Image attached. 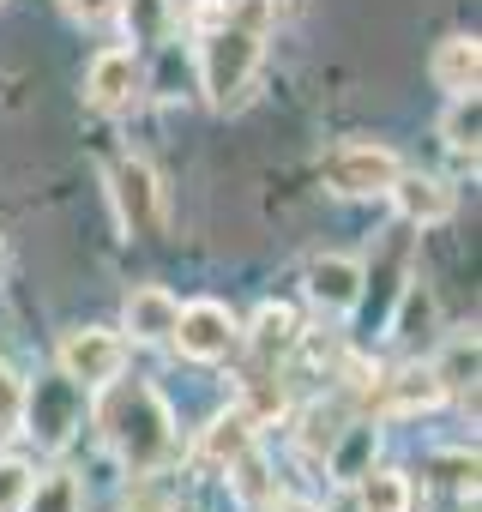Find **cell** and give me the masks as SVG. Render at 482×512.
<instances>
[{
	"instance_id": "cell-17",
	"label": "cell",
	"mask_w": 482,
	"mask_h": 512,
	"mask_svg": "<svg viewBox=\"0 0 482 512\" xmlns=\"http://www.w3.org/2000/svg\"><path fill=\"white\" fill-rule=\"evenodd\" d=\"M79 506H85V494H79V476H67V470L31 476V488L19 500V512H79Z\"/></svg>"
},
{
	"instance_id": "cell-3",
	"label": "cell",
	"mask_w": 482,
	"mask_h": 512,
	"mask_svg": "<svg viewBox=\"0 0 482 512\" xmlns=\"http://www.w3.org/2000/svg\"><path fill=\"white\" fill-rule=\"evenodd\" d=\"M320 175H326V187H332L338 199H380V193L404 175V157H398L392 145L356 139V145H338Z\"/></svg>"
},
{
	"instance_id": "cell-16",
	"label": "cell",
	"mask_w": 482,
	"mask_h": 512,
	"mask_svg": "<svg viewBox=\"0 0 482 512\" xmlns=\"http://www.w3.org/2000/svg\"><path fill=\"white\" fill-rule=\"evenodd\" d=\"M356 500H362V512H410L416 506V488H410V476L404 470H362L356 476Z\"/></svg>"
},
{
	"instance_id": "cell-8",
	"label": "cell",
	"mask_w": 482,
	"mask_h": 512,
	"mask_svg": "<svg viewBox=\"0 0 482 512\" xmlns=\"http://www.w3.org/2000/svg\"><path fill=\"white\" fill-rule=\"evenodd\" d=\"M139 85H145L139 55H133V49H103V55L91 61V73H85V103H91L97 115H121V109L139 103Z\"/></svg>"
},
{
	"instance_id": "cell-25",
	"label": "cell",
	"mask_w": 482,
	"mask_h": 512,
	"mask_svg": "<svg viewBox=\"0 0 482 512\" xmlns=\"http://www.w3.org/2000/svg\"><path fill=\"white\" fill-rule=\"evenodd\" d=\"M61 7H67V19H79V25H109L127 0H61Z\"/></svg>"
},
{
	"instance_id": "cell-20",
	"label": "cell",
	"mask_w": 482,
	"mask_h": 512,
	"mask_svg": "<svg viewBox=\"0 0 482 512\" xmlns=\"http://www.w3.org/2000/svg\"><path fill=\"white\" fill-rule=\"evenodd\" d=\"M223 476H229V488H235L241 500H248L254 512H266V506H278V476H266V464H260L254 452H241V458H235V464H229Z\"/></svg>"
},
{
	"instance_id": "cell-22",
	"label": "cell",
	"mask_w": 482,
	"mask_h": 512,
	"mask_svg": "<svg viewBox=\"0 0 482 512\" xmlns=\"http://www.w3.org/2000/svg\"><path fill=\"white\" fill-rule=\"evenodd\" d=\"M25 410H31V386L19 380V368L0 362V446L25 434Z\"/></svg>"
},
{
	"instance_id": "cell-9",
	"label": "cell",
	"mask_w": 482,
	"mask_h": 512,
	"mask_svg": "<svg viewBox=\"0 0 482 512\" xmlns=\"http://www.w3.org/2000/svg\"><path fill=\"white\" fill-rule=\"evenodd\" d=\"M296 344H302L296 308L266 302V308L254 314V326L241 332V344H235V350H248V374H278V362H284V356H296Z\"/></svg>"
},
{
	"instance_id": "cell-2",
	"label": "cell",
	"mask_w": 482,
	"mask_h": 512,
	"mask_svg": "<svg viewBox=\"0 0 482 512\" xmlns=\"http://www.w3.org/2000/svg\"><path fill=\"white\" fill-rule=\"evenodd\" d=\"M91 422L103 434V446L133 470V476H157L175 452H181V434H175V416L163 404V392L151 380H103L97 386V404H91Z\"/></svg>"
},
{
	"instance_id": "cell-11",
	"label": "cell",
	"mask_w": 482,
	"mask_h": 512,
	"mask_svg": "<svg viewBox=\"0 0 482 512\" xmlns=\"http://www.w3.org/2000/svg\"><path fill=\"white\" fill-rule=\"evenodd\" d=\"M386 199H392L398 217L416 223V229H434V223H446V217L458 211V193H452L440 175H416V169H404V175L386 187Z\"/></svg>"
},
{
	"instance_id": "cell-10",
	"label": "cell",
	"mask_w": 482,
	"mask_h": 512,
	"mask_svg": "<svg viewBox=\"0 0 482 512\" xmlns=\"http://www.w3.org/2000/svg\"><path fill=\"white\" fill-rule=\"evenodd\" d=\"M254 434H260V428L241 416V410H223V416H211V422L199 428V440H193L187 458H193L199 476H223L241 452H254Z\"/></svg>"
},
{
	"instance_id": "cell-21",
	"label": "cell",
	"mask_w": 482,
	"mask_h": 512,
	"mask_svg": "<svg viewBox=\"0 0 482 512\" xmlns=\"http://www.w3.org/2000/svg\"><path fill=\"white\" fill-rule=\"evenodd\" d=\"M344 422H350L344 404H308V410H302V452H308V458H326L332 440L344 434Z\"/></svg>"
},
{
	"instance_id": "cell-26",
	"label": "cell",
	"mask_w": 482,
	"mask_h": 512,
	"mask_svg": "<svg viewBox=\"0 0 482 512\" xmlns=\"http://www.w3.org/2000/svg\"><path fill=\"white\" fill-rule=\"evenodd\" d=\"M127 512H169V500H163L157 488H139V494L127 500Z\"/></svg>"
},
{
	"instance_id": "cell-13",
	"label": "cell",
	"mask_w": 482,
	"mask_h": 512,
	"mask_svg": "<svg viewBox=\"0 0 482 512\" xmlns=\"http://www.w3.org/2000/svg\"><path fill=\"white\" fill-rule=\"evenodd\" d=\"M175 314H181V302H175L169 290L145 284V290H133V296H127V308H121V332H127L133 344H169Z\"/></svg>"
},
{
	"instance_id": "cell-23",
	"label": "cell",
	"mask_w": 482,
	"mask_h": 512,
	"mask_svg": "<svg viewBox=\"0 0 482 512\" xmlns=\"http://www.w3.org/2000/svg\"><path fill=\"white\" fill-rule=\"evenodd\" d=\"M434 374H440L446 392H452V386H470L464 374H476V332H470V338H452L446 356H434Z\"/></svg>"
},
{
	"instance_id": "cell-7",
	"label": "cell",
	"mask_w": 482,
	"mask_h": 512,
	"mask_svg": "<svg viewBox=\"0 0 482 512\" xmlns=\"http://www.w3.org/2000/svg\"><path fill=\"white\" fill-rule=\"evenodd\" d=\"M362 284H368V272H362V260H350V253H320V260H308V272H302V290H308V302L326 320L356 314L362 308Z\"/></svg>"
},
{
	"instance_id": "cell-14",
	"label": "cell",
	"mask_w": 482,
	"mask_h": 512,
	"mask_svg": "<svg viewBox=\"0 0 482 512\" xmlns=\"http://www.w3.org/2000/svg\"><path fill=\"white\" fill-rule=\"evenodd\" d=\"M428 73H434V85H440L446 97H476V85H482V43L464 37V31L446 37V43L434 49Z\"/></svg>"
},
{
	"instance_id": "cell-1",
	"label": "cell",
	"mask_w": 482,
	"mask_h": 512,
	"mask_svg": "<svg viewBox=\"0 0 482 512\" xmlns=\"http://www.w3.org/2000/svg\"><path fill=\"white\" fill-rule=\"evenodd\" d=\"M278 0H223V19L199 37V91L211 109H241L260 79Z\"/></svg>"
},
{
	"instance_id": "cell-19",
	"label": "cell",
	"mask_w": 482,
	"mask_h": 512,
	"mask_svg": "<svg viewBox=\"0 0 482 512\" xmlns=\"http://www.w3.org/2000/svg\"><path fill=\"white\" fill-rule=\"evenodd\" d=\"M440 139H446V151H458V157H470V163H476V139H482V103H476V97H452V109L440 115Z\"/></svg>"
},
{
	"instance_id": "cell-5",
	"label": "cell",
	"mask_w": 482,
	"mask_h": 512,
	"mask_svg": "<svg viewBox=\"0 0 482 512\" xmlns=\"http://www.w3.org/2000/svg\"><path fill=\"white\" fill-rule=\"evenodd\" d=\"M55 362H61V380L67 386L97 392L103 380H115L127 368V338L121 332H103V326H79V332L61 338V356Z\"/></svg>"
},
{
	"instance_id": "cell-6",
	"label": "cell",
	"mask_w": 482,
	"mask_h": 512,
	"mask_svg": "<svg viewBox=\"0 0 482 512\" xmlns=\"http://www.w3.org/2000/svg\"><path fill=\"white\" fill-rule=\"evenodd\" d=\"M109 181H115L109 193H115V211H121V229H127L133 241H151V235L163 229V187H157V175H151V163H145V157H121Z\"/></svg>"
},
{
	"instance_id": "cell-15",
	"label": "cell",
	"mask_w": 482,
	"mask_h": 512,
	"mask_svg": "<svg viewBox=\"0 0 482 512\" xmlns=\"http://www.w3.org/2000/svg\"><path fill=\"white\" fill-rule=\"evenodd\" d=\"M374 446H380V428H374V422H344V434H338L332 452H326V476L356 482V476L374 464Z\"/></svg>"
},
{
	"instance_id": "cell-4",
	"label": "cell",
	"mask_w": 482,
	"mask_h": 512,
	"mask_svg": "<svg viewBox=\"0 0 482 512\" xmlns=\"http://www.w3.org/2000/svg\"><path fill=\"white\" fill-rule=\"evenodd\" d=\"M169 344H175L187 362H229L235 344H241V326H235V314H229L223 302L205 296V302H187V308L175 314Z\"/></svg>"
},
{
	"instance_id": "cell-18",
	"label": "cell",
	"mask_w": 482,
	"mask_h": 512,
	"mask_svg": "<svg viewBox=\"0 0 482 512\" xmlns=\"http://www.w3.org/2000/svg\"><path fill=\"white\" fill-rule=\"evenodd\" d=\"M235 410L248 416L254 428H266V422H278V416L290 410V392H284L278 374H248V386H241V404H235Z\"/></svg>"
},
{
	"instance_id": "cell-24",
	"label": "cell",
	"mask_w": 482,
	"mask_h": 512,
	"mask_svg": "<svg viewBox=\"0 0 482 512\" xmlns=\"http://www.w3.org/2000/svg\"><path fill=\"white\" fill-rule=\"evenodd\" d=\"M31 464L25 458H0V512H19V500H25V488H31Z\"/></svg>"
},
{
	"instance_id": "cell-12",
	"label": "cell",
	"mask_w": 482,
	"mask_h": 512,
	"mask_svg": "<svg viewBox=\"0 0 482 512\" xmlns=\"http://www.w3.org/2000/svg\"><path fill=\"white\" fill-rule=\"evenodd\" d=\"M374 386H380V410H386V416H422V410H434V404L446 398L434 362H404V368H392V374L374 380Z\"/></svg>"
}]
</instances>
